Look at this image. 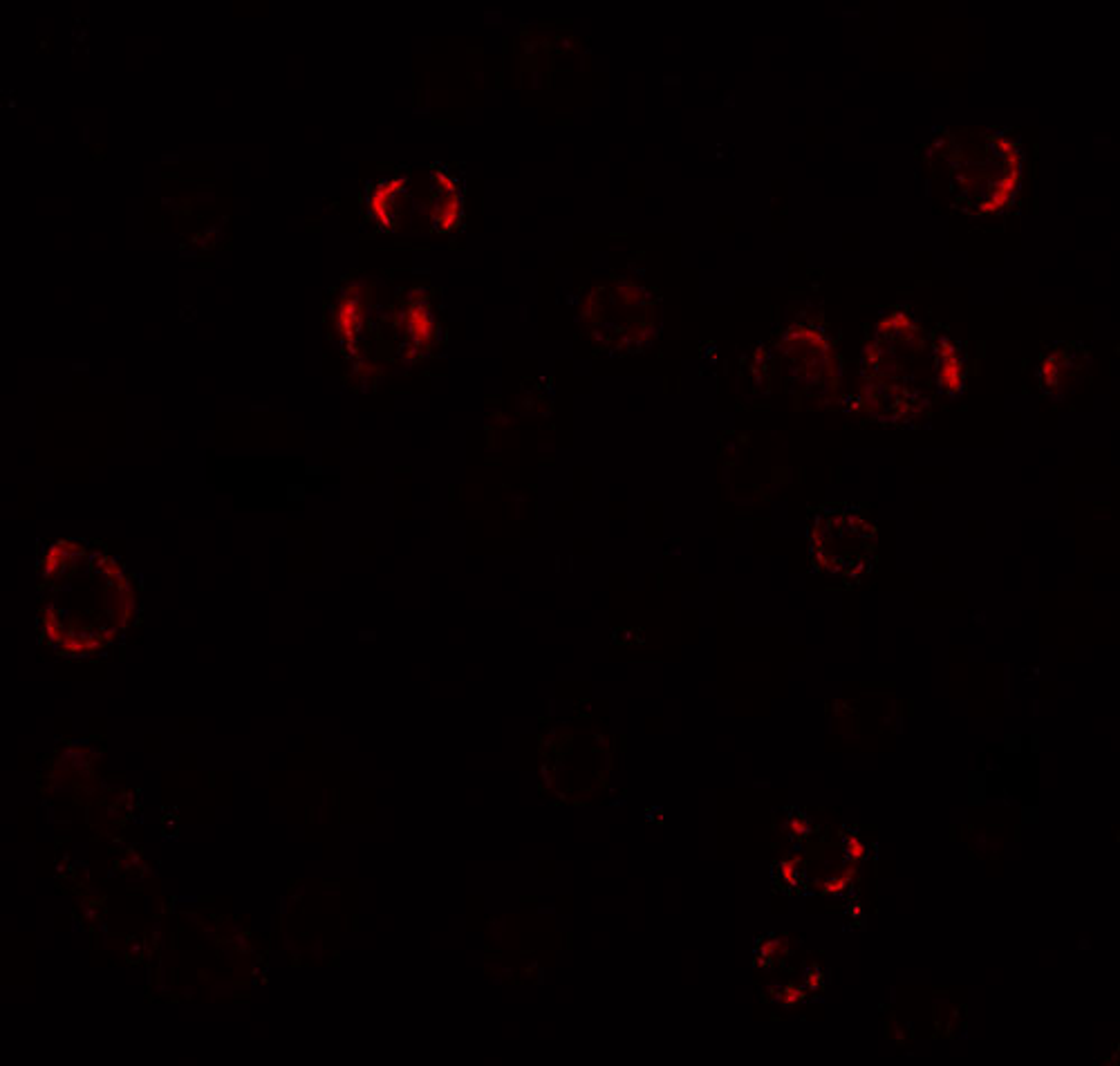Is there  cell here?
I'll list each match as a JSON object with an SVG mask.
<instances>
[{"instance_id": "cell-1", "label": "cell", "mask_w": 1120, "mask_h": 1066, "mask_svg": "<svg viewBox=\"0 0 1120 1066\" xmlns=\"http://www.w3.org/2000/svg\"><path fill=\"white\" fill-rule=\"evenodd\" d=\"M433 182L437 184V202L433 204V223L439 231H450L457 227L462 216V197L460 191L455 189L453 178L437 171L433 175Z\"/></svg>"}, {"instance_id": "cell-2", "label": "cell", "mask_w": 1120, "mask_h": 1066, "mask_svg": "<svg viewBox=\"0 0 1120 1066\" xmlns=\"http://www.w3.org/2000/svg\"><path fill=\"white\" fill-rule=\"evenodd\" d=\"M401 193H404V179H384L372 191V195H370V213L379 223V227L390 229V224L395 220L392 206H395V200Z\"/></svg>"}, {"instance_id": "cell-3", "label": "cell", "mask_w": 1120, "mask_h": 1066, "mask_svg": "<svg viewBox=\"0 0 1120 1066\" xmlns=\"http://www.w3.org/2000/svg\"><path fill=\"white\" fill-rule=\"evenodd\" d=\"M361 300L354 294H346L336 309V330L343 341H354L361 330Z\"/></svg>"}, {"instance_id": "cell-4", "label": "cell", "mask_w": 1120, "mask_h": 1066, "mask_svg": "<svg viewBox=\"0 0 1120 1066\" xmlns=\"http://www.w3.org/2000/svg\"><path fill=\"white\" fill-rule=\"evenodd\" d=\"M408 334L417 346H426L433 339V316L424 303H412L406 312Z\"/></svg>"}, {"instance_id": "cell-5", "label": "cell", "mask_w": 1120, "mask_h": 1066, "mask_svg": "<svg viewBox=\"0 0 1120 1066\" xmlns=\"http://www.w3.org/2000/svg\"><path fill=\"white\" fill-rule=\"evenodd\" d=\"M845 858L850 862H858L865 858V844L858 838H850L845 843Z\"/></svg>"}, {"instance_id": "cell-6", "label": "cell", "mask_w": 1120, "mask_h": 1066, "mask_svg": "<svg viewBox=\"0 0 1120 1066\" xmlns=\"http://www.w3.org/2000/svg\"><path fill=\"white\" fill-rule=\"evenodd\" d=\"M845 888H847V878H845V876L843 878H832V881H827V885H825V889H827V892H832V894L843 892Z\"/></svg>"}]
</instances>
